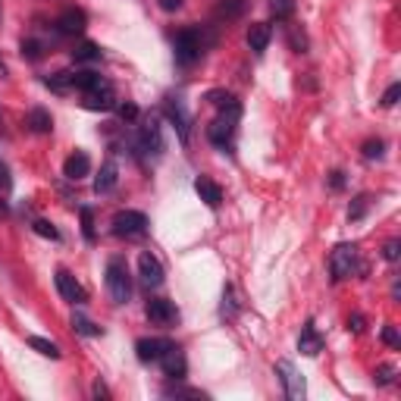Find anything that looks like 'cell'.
<instances>
[{
	"label": "cell",
	"mask_w": 401,
	"mask_h": 401,
	"mask_svg": "<svg viewBox=\"0 0 401 401\" xmlns=\"http://www.w3.org/2000/svg\"><path fill=\"white\" fill-rule=\"evenodd\" d=\"M107 292H110L113 304H129L132 298V276L129 266L123 257H110L107 260Z\"/></svg>",
	"instance_id": "obj_1"
},
{
	"label": "cell",
	"mask_w": 401,
	"mask_h": 401,
	"mask_svg": "<svg viewBox=\"0 0 401 401\" xmlns=\"http://www.w3.org/2000/svg\"><path fill=\"white\" fill-rule=\"evenodd\" d=\"M204 48H207V41L198 29H182L176 38H172V53H176V63H182V66L198 63Z\"/></svg>",
	"instance_id": "obj_2"
},
{
	"label": "cell",
	"mask_w": 401,
	"mask_h": 401,
	"mask_svg": "<svg viewBox=\"0 0 401 401\" xmlns=\"http://www.w3.org/2000/svg\"><path fill=\"white\" fill-rule=\"evenodd\" d=\"M354 270H360L358 264V245L351 242H339L329 254V276L332 283H342V279L354 276Z\"/></svg>",
	"instance_id": "obj_3"
},
{
	"label": "cell",
	"mask_w": 401,
	"mask_h": 401,
	"mask_svg": "<svg viewBox=\"0 0 401 401\" xmlns=\"http://www.w3.org/2000/svg\"><path fill=\"white\" fill-rule=\"evenodd\" d=\"M242 113H219L210 125H207V138H210L213 148L219 151H229L232 148V138H236V123Z\"/></svg>",
	"instance_id": "obj_4"
},
{
	"label": "cell",
	"mask_w": 401,
	"mask_h": 401,
	"mask_svg": "<svg viewBox=\"0 0 401 401\" xmlns=\"http://www.w3.org/2000/svg\"><path fill=\"white\" fill-rule=\"evenodd\" d=\"M110 226L116 238H138L148 232V217L142 210H119Z\"/></svg>",
	"instance_id": "obj_5"
},
{
	"label": "cell",
	"mask_w": 401,
	"mask_h": 401,
	"mask_svg": "<svg viewBox=\"0 0 401 401\" xmlns=\"http://www.w3.org/2000/svg\"><path fill=\"white\" fill-rule=\"evenodd\" d=\"M135 148L142 151L144 157H160V151H163V129H160V119L157 116H151L148 123L138 129Z\"/></svg>",
	"instance_id": "obj_6"
},
{
	"label": "cell",
	"mask_w": 401,
	"mask_h": 401,
	"mask_svg": "<svg viewBox=\"0 0 401 401\" xmlns=\"http://www.w3.org/2000/svg\"><path fill=\"white\" fill-rule=\"evenodd\" d=\"M144 313H148V320L154 326H160V329H170V326L179 323V311L172 301L166 298H151L148 307H144Z\"/></svg>",
	"instance_id": "obj_7"
},
{
	"label": "cell",
	"mask_w": 401,
	"mask_h": 401,
	"mask_svg": "<svg viewBox=\"0 0 401 401\" xmlns=\"http://www.w3.org/2000/svg\"><path fill=\"white\" fill-rule=\"evenodd\" d=\"M160 370H163V376L170 379H185V373H189V360H185V351L179 348V345H166V351L160 354Z\"/></svg>",
	"instance_id": "obj_8"
},
{
	"label": "cell",
	"mask_w": 401,
	"mask_h": 401,
	"mask_svg": "<svg viewBox=\"0 0 401 401\" xmlns=\"http://www.w3.org/2000/svg\"><path fill=\"white\" fill-rule=\"evenodd\" d=\"M53 25H57L60 35H82V32L88 29V16H85V10H79V6H66V10L53 19Z\"/></svg>",
	"instance_id": "obj_9"
},
{
	"label": "cell",
	"mask_w": 401,
	"mask_h": 401,
	"mask_svg": "<svg viewBox=\"0 0 401 401\" xmlns=\"http://www.w3.org/2000/svg\"><path fill=\"white\" fill-rule=\"evenodd\" d=\"M276 373H279V379H283V386H285V395H289L292 401L304 398V379H301V373L295 370V364H292V360H279Z\"/></svg>",
	"instance_id": "obj_10"
},
{
	"label": "cell",
	"mask_w": 401,
	"mask_h": 401,
	"mask_svg": "<svg viewBox=\"0 0 401 401\" xmlns=\"http://www.w3.org/2000/svg\"><path fill=\"white\" fill-rule=\"evenodd\" d=\"M57 292L63 301H69V304H85L88 301V292L79 285V279L72 276L69 270H57Z\"/></svg>",
	"instance_id": "obj_11"
},
{
	"label": "cell",
	"mask_w": 401,
	"mask_h": 401,
	"mask_svg": "<svg viewBox=\"0 0 401 401\" xmlns=\"http://www.w3.org/2000/svg\"><path fill=\"white\" fill-rule=\"evenodd\" d=\"M138 276H142V283L148 285V289H160L166 273H163V264H160L151 251H144L142 257H138Z\"/></svg>",
	"instance_id": "obj_12"
},
{
	"label": "cell",
	"mask_w": 401,
	"mask_h": 401,
	"mask_svg": "<svg viewBox=\"0 0 401 401\" xmlns=\"http://www.w3.org/2000/svg\"><path fill=\"white\" fill-rule=\"evenodd\" d=\"M166 116H170V123L176 125L179 138H182V144H189V135H191V119L189 113H185V104L179 97H166Z\"/></svg>",
	"instance_id": "obj_13"
},
{
	"label": "cell",
	"mask_w": 401,
	"mask_h": 401,
	"mask_svg": "<svg viewBox=\"0 0 401 401\" xmlns=\"http://www.w3.org/2000/svg\"><path fill=\"white\" fill-rule=\"evenodd\" d=\"M298 351L307 354V358H317L320 351H323V336L317 332V326H313V320H307L304 326H301V336H298Z\"/></svg>",
	"instance_id": "obj_14"
},
{
	"label": "cell",
	"mask_w": 401,
	"mask_h": 401,
	"mask_svg": "<svg viewBox=\"0 0 401 401\" xmlns=\"http://www.w3.org/2000/svg\"><path fill=\"white\" fill-rule=\"evenodd\" d=\"M116 182H119V166H116V160H104L100 163V172L95 176V195H110L113 189H116Z\"/></svg>",
	"instance_id": "obj_15"
},
{
	"label": "cell",
	"mask_w": 401,
	"mask_h": 401,
	"mask_svg": "<svg viewBox=\"0 0 401 401\" xmlns=\"http://www.w3.org/2000/svg\"><path fill=\"white\" fill-rule=\"evenodd\" d=\"M82 104L88 107V110H113V107H116V91L107 82L104 88H95V91H88V95H82Z\"/></svg>",
	"instance_id": "obj_16"
},
{
	"label": "cell",
	"mask_w": 401,
	"mask_h": 401,
	"mask_svg": "<svg viewBox=\"0 0 401 401\" xmlns=\"http://www.w3.org/2000/svg\"><path fill=\"white\" fill-rule=\"evenodd\" d=\"M88 172H91V157L85 151H76V154H69V157H66V163H63V176L66 179L79 182V179H85Z\"/></svg>",
	"instance_id": "obj_17"
},
{
	"label": "cell",
	"mask_w": 401,
	"mask_h": 401,
	"mask_svg": "<svg viewBox=\"0 0 401 401\" xmlns=\"http://www.w3.org/2000/svg\"><path fill=\"white\" fill-rule=\"evenodd\" d=\"M166 345H170L166 339H142V342L135 345V354L142 364H157L160 354L166 351Z\"/></svg>",
	"instance_id": "obj_18"
},
{
	"label": "cell",
	"mask_w": 401,
	"mask_h": 401,
	"mask_svg": "<svg viewBox=\"0 0 401 401\" xmlns=\"http://www.w3.org/2000/svg\"><path fill=\"white\" fill-rule=\"evenodd\" d=\"M195 191H198V198L210 207V210H217V207L223 204V189H219L217 182H210V179H204V176L195 179Z\"/></svg>",
	"instance_id": "obj_19"
},
{
	"label": "cell",
	"mask_w": 401,
	"mask_h": 401,
	"mask_svg": "<svg viewBox=\"0 0 401 401\" xmlns=\"http://www.w3.org/2000/svg\"><path fill=\"white\" fill-rule=\"evenodd\" d=\"M104 85H107V79H104V76H97L95 69L72 72V88H79L82 95H88V91H95V88H104Z\"/></svg>",
	"instance_id": "obj_20"
},
{
	"label": "cell",
	"mask_w": 401,
	"mask_h": 401,
	"mask_svg": "<svg viewBox=\"0 0 401 401\" xmlns=\"http://www.w3.org/2000/svg\"><path fill=\"white\" fill-rule=\"evenodd\" d=\"M25 125H29L35 135H48V132L53 129V119H50V113L44 110V107H32L29 116H25Z\"/></svg>",
	"instance_id": "obj_21"
},
{
	"label": "cell",
	"mask_w": 401,
	"mask_h": 401,
	"mask_svg": "<svg viewBox=\"0 0 401 401\" xmlns=\"http://www.w3.org/2000/svg\"><path fill=\"white\" fill-rule=\"evenodd\" d=\"M270 38H273V29L266 22H254L251 29H248V48L254 53H264L266 50V44H270Z\"/></svg>",
	"instance_id": "obj_22"
},
{
	"label": "cell",
	"mask_w": 401,
	"mask_h": 401,
	"mask_svg": "<svg viewBox=\"0 0 401 401\" xmlns=\"http://www.w3.org/2000/svg\"><path fill=\"white\" fill-rule=\"evenodd\" d=\"M207 100H210L219 113H242V104H238L236 95H229V91H207Z\"/></svg>",
	"instance_id": "obj_23"
},
{
	"label": "cell",
	"mask_w": 401,
	"mask_h": 401,
	"mask_svg": "<svg viewBox=\"0 0 401 401\" xmlns=\"http://www.w3.org/2000/svg\"><path fill=\"white\" fill-rule=\"evenodd\" d=\"M72 60H76V63H97L100 48L95 41H82V44H76V50H72Z\"/></svg>",
	"instance_id": "obj_24"
},
{
	"label": "cell",
	"mask_w": 401,
	"mask_h": 401,
	"mask_svg": "<svg viewBox=\"0 0 401 401\" xmlns=\"http://www.w3.org/2000/svg\"><path fill=\"white\" fill-rule=\"evenodd\" d=\"M29 348H35L38 354H44V358H50V360H60V354H63L50 339H41V336H29Z\"/></svg>",
	"instance_id": "obj_25"
},
{
	"label": "cell",
	"mask_w": 401,
	"mask_h": 401,
	"mask_svg": "<svg viewBox=\"0 0 401 401\" xmlns=\"http://www.w3.org/2000/svg\"><path fill=\"white\" fill-rule=\"evenodd\" d=\"M285 35H289V48L295 50V53H304L307 50V35H304V29L295 22H289L285 25Z\"/></svg>",
	"instance_id": "obj_26"
},
{
	"label": "cell",
	"mask_w": 401,
	"mask_h": 401,
	"mask_svg": "<svg viewBox=\"0 0 401 401\" xmlns=\"http://www.w3.org/2000/svg\"><path fill=\"white\" fill-rule=\"evenodd\" d=\"M44 82H48L50 91H57V95H66V91L72 88V72H53V76H48Z\"/></svg>",
	"instance_id": "obj_27"
},
{
	"label": "cell",
	"mask_w": 401,
	"mask_h": 401,
	"mask_svg": "<svg viewBox=\"0 0 401 401\" xmlns=\"http://www.w3.org/2000/svg\"><path fill=\"white\" fill-rule=\"evenodd\" d=\"M72 329H76L79 336H88V339H95V336H100V332H104L100 326L91 323L88 317H82V313H76V317H72Z\"/></svg>",
	"instance_id": "obj_28"
},
{
	"label": "cell",
	"mask_w": 401,
	"mask_h": 401,
	"mask_svg": "<svg viewBox=\"0 0 401 401\" xmlns=\"http://www.w3.org/2000/svg\"><path fill=\"white\" fill-rule=\"evenodd\" d=\"M395 376H398L395 364H379L376 373H373V383H376V386H392V383H395Z\"/></svg>",
	"instance_id": "obj_29"
},
{
	"label": "cell",
	"mask_w": 401,
	"mask_h": 401,
	"mask_svg": "<svg viewBox=\"0 0 401 401\" xmlns=\"http://www.w3.org/2000/svg\"><path fill=\"white\" fill-rule=\"evenodd\" d=\"M82 236H85V242H88V245L97 242V236H95V210H91V207H82Z\"/></svg>",
	"instance_id": "obj_30"
},
{
	"label": "cell",
	"mask_w": 401,
	"mask_h": 401,
	"mask_svg": "<svg viewBox=\"0 0 401 401\" xmlns=\"http://www.w3.org/2000/svg\"><path fill=\"white\" fill-rule=\"evenodd\" d=\"M383 154H386L383 138H370V142H364V148H360V157H364V160H379Z\"/></svg>",
	"instance_id": "obj_31"
},
{
	"label": "cell",
	"mask_w": 401,
	"mask_h": 401,
	"mask_svg": "<svg viewBox=\"0 0 401 401\" xmlns=\"http://www.w3.org/2000/svg\"><path fill=\"white\" fill-rule=\"evenodd\" d=\"M32 229H35V236L50 238V242H60V229L53 223H48V219H35V223H32Z\"/></svg>",
	"instance_id": "obj_32"
},
{
	"label": "cell",
	"mask_w": 401,
	"mask_h": 401,
	"mask_svg": "<svg viewBox=\"0 0 401 401\" xmlns=\"http://www.w3.org/2000/svg\"><path fill=\"white\" fill-rule=\"evenodd\" d=\"M270 10L276 19H292V13H295V0H270Z\"/></svg>",
	"instance_id": "obj_33"
},
{
	"label": "cell",
	"mask_w": 401,
	"mask_h": 401,
	"mask_svg": "<svg viewBox=\"0 0 401 401\" xmlns=\"http://www.w3.org/2000/svg\"><path fill=\"white\" fill-rule=\"evenodd\" d=\"M367 207H370V198H367V195H358V198L351 200V207H348V219H351V223H358V219H364Z\"/></svg>",
	"instance_id": "obj_34"
},
{
	"label": "cell",
	"mask_w": 401,
	"mask_h": 401,
	"mask_svg": "<svg viewBox=\"0 0 401 401\" xmlns=\"http://www.w3.org/2000/svg\"><path fill=\"white\" fill-rule=\"evenodd\" d=\"M22 57L25 60H41L44 57V44L38 38H25L22 41Z\"/></svg>",
	"instance_id": "obj_35"
},
{
	"label": "cell",
	"mask_w": 401,
	"mask_h": 401,
	"mask_svg": "<svg viewBox=\"0 0 401 401\" xmlns=\"http://www.w3.org/2000/svg\"><path fill=\"white\" fill-rule=\"evenodd\" d=\"M116 113L123 123H135L138 116H142V110H138V104H132V100H123V104H116Z\"/></svg>",
	"instance_id": "obj_36"
},
{
	"label": "cell",
	"mask_w": 401,
	"mask_h": 401,
	"mask_svg": "<svg viewBox=\"0 0 401 401\" xmlns=\"http://www.w3.org/2000/svg\"><path fill=\"white\" fill-rule=\"evenodd\" d=\"M219 313H223L226 320H236V313H238V301H236V295H232V289H226V292H223V307H219Z\"/></svg>",
	"instance_id": "obj_37"
},
{
	"label": "cell",
	"mask_w": 401,
	"mask_h": 401,
	"mask_svg": "<svg viewBox=\"0 0 401 401\" xmlns=\"http://www.w3.org/2000/svg\"><path fill=\"white\" fill-rule=\"evenodd\" d=\"M163 395H166V398H204V392H198V389H182V386H166Z\"/></svg>",
	"instance_id": "obj_38"
},
{
	"label": "cell",
	"mask_w": 401,
	"mask_h": 401,
	"mask_svg": "<svg viewBox=\"0 0 401 401\" xmlns=\"http://www.w3.org/2000/svg\"><path fill=\"white\" fill-rule=\"evenodd\" d=\"M242 10H245V4H242V0H226V4L219 6V16H226V19H236V16H242Z\"/></svg>",
	"instance_id": "obj_39"
},
{
	"label": "cell",
	"mask_w": 401,
	"mask_h": 401,
	"mask_svg": "<svg viewBox=\"0 0 401 401\" xmlns=\"http://www.w3.org/2000/svg\"><path fill=\"white\" fill-rule=\"evenodd\" d=\"M383 342L389 345V348H401V336H398V329L395 326H383Z\"/></svg>",
	"instance_id": "obj_40"
},
{
	"label": "cell",
	"mask_w": 401,
	"mask_h": 401,
	"mask_svg": "<svg viewBox=\"0 0 401 401\" xmlns=\"http://www.w3.org/2000/svg\"><path fill=\"white\" fill-rule=\"evenodd\" d=\"M398 254H401V242H398V238H392V242H386V245H383V257L389 260V264H395Z\"/></svg>",
	"instance_id": "obj_41"
},
{
	"label": "cell",
	"mask_w": 401,
	"mask_h": 401,
	"mask_svg": "<svg viewBox=\"0 0 401 401\" xmlns=\"http://www.w3.org/2000/svg\"><path fill=\"white\" fill-rule=\"evenodd\" d=\"M398 95H401V85L395 82V85H389V88H386V95H383V107L386 110H389V107H395L398 104Z\"/></svg>",
	"instance_id": "obj_42"
},
{
	"label": "cell",
	"mask_w": 401,
	"mask_h": 401,
	"mask_svg": "<svg viewBox=\"0 0 401 401\" xmlns=\"http://www.w3.org/2000/svg\"><path fill=\"white\" fill-rule=\"evenodd\" d=\"M364 326H367L364 313H351V317H348V332H354V336H358V332H364Z\"/></svg>",
	"instance_id": "obj_43"
},
{
	"label": "cell",
	"mask_w": 401,
	"mask_h": 401,
	"mask_svg": "<svg viewBox=\"0 0 401 401\" xmlns=\"http://www.w3.org/2000/svg\"><path fill=\"white\" fill-rule=\"evenodd\" d=\"M13 189V179H10V170H6V166L4 163H0V191H4V195H6V191H10Z\"/></svg>",
	"instance_id": "obj_44"
},
{
	"label": "cell",
	"mask_w": 401,
	"mask_h": 401,
	"mask_svg": "<svg viewBox=\"0 0 401 401\" xmlns=\"http://www.w3.org/2000/svg\"><path fill=\"white\" fill-rule=\"evenodd\" d=\"M329 185H332L336 191H342V189H345V172H342V170L332 172V176H329Z\"/></svg>",
	"instance_id": "obj_45"
},
{
	"label": "cell",
	"mask_w": 401,
	"mask_h": 401,
	"mask_svg": "<svg viewBox=\"0 0 401 401\" xmlns=\"http://www.w3.org/2000/svg\"><path fill=\"white\" fill-rule=\"evenodd\" d=\"M91 395H95V398H110V389H107V386L97 379V383L91 386Z\"/></svg>",
	"instance_id": "obj_46"
},
{
	"label": "cell",
	"mask_w": 401,
	"mask_h": 401,
	"mask_svg": "<svg viewBox=\"0 0 401 401\" xmlns=\"http://www.w3.org/2000/svg\"><path fill=\"white\" fill-rule=\"evenodd\" d=\"M160 6H163L166 13H176L179 6H182V0H160Z\"/></svg>",
	"instance_id": "obj_47"
},
{
	"label": "cell",
	"mask_w": 401,
	"mask_h": 401,
	"mask_svg": "<svg viewBox=\"0 0 401 401\" xmlns=\"http://www.w3.org/2000/svg\"><path fill=\"white\" fill-rule=\"evenodd\" d=\"M0 79H6V63H4V57H0Z\"/></svg>",
	"instance_id": "obj_48"
},
{
	"label": "cell",
	"mask_w": 401,
	"mask_h": 401,
	"mask_svg": "<svg viewBox=\"0 0 401 401\" xmlns=\"http://www.w3.org/2000/svg\"><path fill=\"white\" fill-rule=\"evenodd\" d=\"M6 213H10V210H6V204H4V200H0V219H4Z\"/></svg>",
	"instance_id": "obj_49"
},
{
	"label": "cell",
	"mask_w": 401,
	"mask_h": 401,
	"mask_svg": "<svg viewBox=\"0 0 401 401\" xmlns=\"http://www.w3.org/2000/svg\"><path fill=\"white\" fill-rule=\"evenodd\" d=\"M0 125H4V116H0Z\"/></svg>",
	"instance_id": "obj_50"
},
{
	"label": "cell",
	"mask_w": 401,
	"mask_h": 401,
	"mask_svg": "<svg viewBox=\"0 0 401 401\" xmlns=\"http://www.w3.org/2000/svg\"><path fill=\"white\" fill-rule=\"evenodd\" d=\"M0 16H4V10H0Z\"/></svg>",
	"instance_id": "obj_51"
}]
</instances>
